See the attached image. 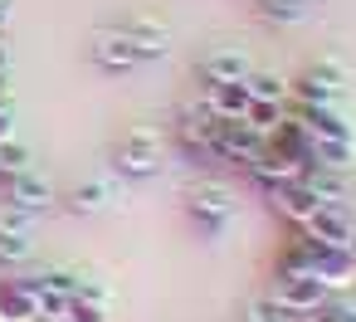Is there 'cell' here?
<instances>
[{"mask_svg":"<svg viewBox=\"0 0 356 322\" xmlns=\"http://www.w3.org/2000/svg\"><path fill=\"white\" fill-rule=\"evenodd\" d=\"M254 6H259V20H268V25H302V20H312L317 0H254Z\"/></svg>","mask_w":356,"mask_h":322,"instance_id":"cell-19","label":"cell"},{"mask_svg":"<svg viewBox=\"0 0 356 322\" xmlns=\"http://www.w3.org/2000/svg\"><path fill=\"white\" fill-rule=\"evenodd\" d=\"M30 147L20 142V137H10V142H0V181H10V176H20V171H30Z\"/></svg>","mask_w":356,"mask_h":322,"instance_id":"cell-24","label":"cell"},{"mask_svg":"<svg viewBox=\"0 0 356 322\" xmlns=\"http://www.w3.org/2000/svg\"><path fill=\"white\" fill-rule=\"evenodd\" d=\"M88 54H93V64H98L103 74H132V69H142V49H137L118 25L98 30V35L88 40Z\"/></svg>","mask_w":356,"mask_h":322,"instance_id":"cell-4","label":"cell"},{"mask_svg":"<svg viewBox=\"0 0 356 322\" xmlns=\"http://www.w3.org/2000/svg\"><path fill=\"white\" fill-rule=\"evenodd\" d=\"M302 230H307V239H317L322 249H351V239H356V215H351V205H317Z\"/></svg>","mask_w":356,"mask_h":322,"instance_id":"cell-6","label":"cell"},{"mask_svg":"<svg viewBox=\"0 0 356 322\" xmlns=\"http://www.w3.org/2000/svg\"><path fill=\"white\" fill-rule=\"evenodd\" d=\"M195 74H200V83H239V79L254 74V64H249L244 49L225 45V49H210V54L195 64Z\"/></svg>","mask_w":356,"mask_h":322,"instance_id":"cell-12","label":"cell"},{"mask_svg":"<svg viewBox=\"0 0 356 322\" xmlns=\"http://www.w3.org/2000/svg\"><path fill=\"white\" fill-rule=\"evenodd\" d=\"M249 83L239 79V83H205V93H200V108L215 118V122H244L249 118Z\"/></svg>","mask_w":356,"mask_h":322,"instance_id":"cell-9","label":"cell"},{"mask_svg":"<svg viewBox=\"0 0 356 322\" xmlns=\"http://www.w3.org/2000/svg\"><path fill=\"white\" fill-rule=\"evenodd\" d=\"M283 113H288L283 103H249V118H244V122H249V127H259V132L268 137V132L283 122Z\"/></svg>","mask_w":356,"mask_h":322,"instance_id":"cell-28","label":"cell"},{"mask_svg":"<svg viewBox=\"0 0 356 322\" xmlns=\"http://www.w3.org/2000/svg\"><path fill=\"white\" fill-rule=\"evenodd\" d=\"M268 298H278L293 317H302V312H312L322 298H327V288L312 278V273H273V293Z\"/></svg>","mask_w":356,"mask_h":322,"instance_id":"cell-11","label":"cell"},{"mask_svg":"<svg viewBox=\"0 0 356 322\" xmlns=\"http://www.w3.org/2000/svg\"><path fill=\"white\" fill-rule=\"evenodd\" d=\"M6 69H10V45H6V35H0V79H6Z\"/></svg>","mask_w":356,"mask_h":322,"instance_id":"cell-33","label":"cell"},{"mask_svg":"<svg viewBox=\"0 0 356 322\" xmlns=\"http://www.w3.org/2000/svg\"><path fill=\"white\" fill-rule=\"evenodd\" d=\"M312 166L346 176V171L356 166V142H312Z\"/></svg>","mask_w":356,"mask_h":322,"instance_id":"cell-21","label":"cell"},{"mask_svg":"<svg viewBox=\"0 0 356 322\" xmlns=\"http://www.w3.org/2000/svg\"><path fill=\"white\" fill-rule=\"evenodd\" d=\"M244 322H298V317H293L278 298H268V293H264V298H254V303L244 307Z\"/></svg>","mask_w":356,"mask_h":322,"instance_id":"cell-25","label":"cell"},{"mask_svg":"<svg viewBox=\"0 0 356 322\" xmlns=\"http://www.w3.org/2000/svg\"><path fill=\"white\" fill-rule=\"evenodd\" d=\"M351 88V74L341 59H312L298 79H293V98L288 103H327V108H341Z\"/></svg>","mask_w":356,"mask_h":322,"instance_id":"cell-1","label":"cell"},{"mask_svg":"<svg viewBox=\"0 0 356 322\" xmlns=\"http://www.w3.org/2000/svg\"><path fill=\"white\" fill-rule=\"evenodd\" d=\"M74 298H79V303H103V307H108V303H113V288H108L98 273H79V288H74Z\"/></svg>","mask_w":356,"mask_h":322,"instance_id":"cell-29","label":"cell"},{"mask_svg":"<svg viewBox=\"0 0 356 322\" xmlns=\"http://www.w3.org/2000/svg\"><path fill=\"white\" fill-rule=\"evenodd\" d=\"M10 15H15V6H10V0H0V35L10 30Z\"/></svg>","mask_w":356,"mask_h":322,"instance_id":"cell-32","label":"cell"},{"mask_svg":"<svg viewBox=\"0 0 356 322\" xmlns=\"http://www.w3.org/2000/svg\"><path fill=\"white\" fill-rule=\"evenodd\" d=\"M268 200H273V210L288 220V225H307V215L317 210V195L302 186V181H293V186H278V191H268Z\"/></svg>","mask_w":356,"mask_h":322,"instance_id":"cell-16","label":"cell"},{"mask_svg":"<svg viewBox=\"0 0 356 322\" xmlns=\"http://www.w3.org/2000/svg\"><path fill=\"white\" fill-rule=\"evenodd\" d=\"M351 259H356V239H351Z\"/></svg>","mask_w":356,"mask_h":322,"instance_id":"cell-34","label":"cell"},{"mask_svg":"<svg viewBox=\"0 0 356 322\" xmlns=\"http://www.w3.org/2000/svg\"><path fill=\"white\" fill-rule=\"evenodd\" d=\"M35 230H40V215L15 210V205L0 210V234H25V239H35Z\"/></svg>","mask_w":356,"mask_h":322,"instance_id":"cell-27","label":"cell"},{"mask_svg":"<svg viewBox=\"0 0 356 322\" xmlns=\"http://www.w3.org/2000/svg\"><path fill=\"white\" fill-rule=\"evenodd\" d=\"M268 152H278V156H288V161H298V166H312V132H307L298 118L283 113V122L268 132Z\"/></svg>","mask_w":356,"mask_h":322,"instance_id":"cell-14","label":"cell"},{"mask_svg":"<svg viewBox=\"0 0 356 322\" xmlns=\"http://www.w3.org/2000/svg\"><path fill=\"white\" fill-rule=\"evenodd\" d=\"M298 322H356V298L351 293H327L312 312H302Z\"/></svg>","mask_w":356,"mask_h":322,"instance_id":"cell-22","label":"cell"},{"mask_svg":"<svg viewBox=\"0 0 356 322\" xmlns=\"http://www.w3.org/2000/svg\"><path fill=\"white\" fill-rule=\"evenodd\" d=\"M113 200H118V191H113V181H103V176H93V181H79V186L69 191V205H74V215H103V210H113Z\"/></svg>","mask_w":356,"mask_h":322,"instance_id":"cell-17","label":"cell"},{"mask_svg":"<svg viewBox=\"0 0 356 322\" xmlns=\"http://www.w3.org/2000/svg\"><path fill=\"white\" fill-rule=\"evenodd\" d=\"M118 30L142 49V64H152V59H166V54H171V25H166V20H156V15H127V20H118Z\"/></svg>","mask_w":356,"mask_h":322,"instance_id":"cell-8","label":"cell"},{"mask_svg":"<svg viewBox=\"0 0 356 322\" xmlns=\"http://www.w3.org/2000/svg\"><path fill=\"white\" fill-rule=\"evenodd\" d=\"M244 171H249V176H254L264 191H278V186H293V181L307 171V166H298V161H288V156H278V152H268V147H264V152H259V156H254Z\"/></svg>","mask_w":356,"mask_h":322,"instance_id":"cell-15","label":"cell"},{"mask_svg":"<svg viewBox=\"0 0 356 322\" xmlns=\"http://www.w3.org/2000/svg\"><path fill=\"white\" fill-rule=\"evenodd\" d=\"M35 259V239H25V234H0V264L6 268H20V264H30Z\"/></svg>","mask_w":356,"mask_h":322,"instance_id":"cell-26","label":"cell"},{"mask_svg":"<svg viewBox=\"0 0 356 322\" xmlns=\"http://www.w3.org/2000/svg\"><path fill=\"white\" fill-rule=\"evenodd\" d=\"M312 195H317V205H346V176L341 171H322V166H307L302 176H298Z\"/></svg>","mask_w":356,"mask_h":322,"instance_id":"cell-18","label":"cell"},{"mask_svg":"<svg viewBox=\"0 0 356 322\" xmlns=\"http://www.w3.org/2000/svg\"><path fill=\"white\" fill-rule=\"evenodd\" d=\"M186 210H191V220H195L200 230L220 234V230L234 225V215H239V195H234L225 181H195V186L186 191Z\"/></svg>","mask_w":356,"mask_h":322,"instance_id":"cell-3","label":"cell"},{"mask_svg":"<svg viewBox=\"0 0 356 322\" xmlns=\"http://www.w3.org/2000/svg\"><path fill=\"white\" fill-rule=\"evenodd\" d=\"M113 161H118L122 176H132V181H152V176H161V166H166V147H161L156 127H132V132L118 137Z\"/></svg>","mask_w":356,"mask_h":322,"instance_id":"cell-2","label":"cell"},{"mask_svg":"<svg viewBox=\"0 0 356 322\" xmlns=\"http://www.w3.org/2000/svg\"><path fill=\"white\" fill-rule=\"evenodd\" d=\"M69 322H108V307H103V303H79V298H74Z\"/></svg>","mask_w":356,"mask_h":322,"instance_id":"cell-30","label":"cell"},{"mask_svg":"<svg viewBox=\"0 0 356 322\" xmlns=\"http://www.w3.org/2000/svg\"><path fill=\"white\" fill-rule=\"evenodd\" d=\"M312 278H317L327 293H346V288H356V259H351V249H317V259H312Z\"/></svg>","mask_w":356,"mask_h":322,"instance_id":"cell-13","label":"cell"},{"mask_svg":"<svg viewBox=\"0 0 356 322\" xmlns=\"http://www.w3.org/2000/svg\"><path fill=\"white\" fill-rule=\"evenodd\" d=\"M244 83H249V98H254V103H283V108H288V98H293V83L278 79V74H259V69H254Z\"/></svg>","mask_w":356,"mask_h":322,"instance_id":"cell-23","label":"cell"},{"mask_svg":"<svg viewBox=\"0 0 356 322\" xmlns=\"http://www.w3.org/2000/svg\"><path fill=\"white\" fill-rule=\"evenodd\" d=\"M181 142H186L191 152H205V156H210V142H215V118H210L205 108L181 113Z\"/></svg>","mask_w":356,"mask_h":322,"instance_id":"cell-20","label":"cell"},{"mask_svg":"<svg viewBox=\"0 0 356 322\" xmlns=\"http://www.w3.org/2000/svg\"><path fill=\"white\" fill-rule=\"evenodd\" d=\"M6 205L30 210V215H44V210L54 205V181H49V176H40V171L30 166V171H20V176H10V181H6Z\"/></svg>","mask_w":356,"mask_h":322,"instance_id":"cell-10","label":"cell"},{"mask_svg":"<svg viewBox=\"0 0 356 322\" xmlns=\"http://www.w3.org/2000/svg\"><path fill=\"white\" fill-rule=\"evenodd\" d=\"M0 322H40V293H35L30 273L0 278Z\"/></svg>","mask_w":356,"mask_h":322,"instance_id":"cell-7","label":"cell"},{"mask_svg":"<svg viewBox=\"0 0 356 322\" xmlns=\"http://www.w3.org/2000/svg\"><path fill=\"white\" fill-rule=\"evenodd\" d=\"M15 137V108H0V142Z\"/></svg>","mask_w":356,"mask_h":322,"instance_id":"cell-31","label":"cell"},{"mask_svg":"<svg viewBox=\"0 0 356 322\" xmlns=\"http://www.w3.org/2000/svg\"><path fill=\"white\" fill-rule=\"evenodd\" d=\"M264 147H268V137H264L259 127H249V122H215V142H210V156L249 166V161H254V156H259Z\"/></svg>","mask_w":356,"mask_h":322,"instance_id":"cell-5","label":"cell"}]
</instances>
